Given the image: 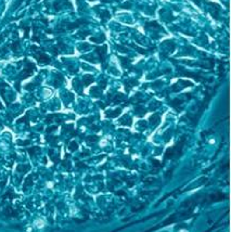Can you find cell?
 Returning <instances> with one entry per match:
<instances>
[{
  "label": "cell",
  "mask_w": 231,
  "mask_h": 232,
  "mask_svg": "<svg viewBox=\"0 0 231 232\" xmlns=\"http://www.w3.org/2000/svg\"><path fill=\"white\" fill-rule=\"evenodd\" d=\"M44 225H45V223H44L42 220H37V221H36V226H37L38 228H42L44 227Z\"/></svg>",
  "instance_id": "1"
},
{
  "label": "cell",
  "mask_w": 231,
  "mask_h": 232,
  "mask_svg": "<svg viewBox=\"0 0 231 232\" xmlns=\"http://www.w3.org/2000/svg\"><path fill=\"white\" fill-rule=\"evenodd\" d=\"M179 232H188L187 230H181V231H179Z\"/></svg>",
  "instance_id": "2"
}]
</instances>
